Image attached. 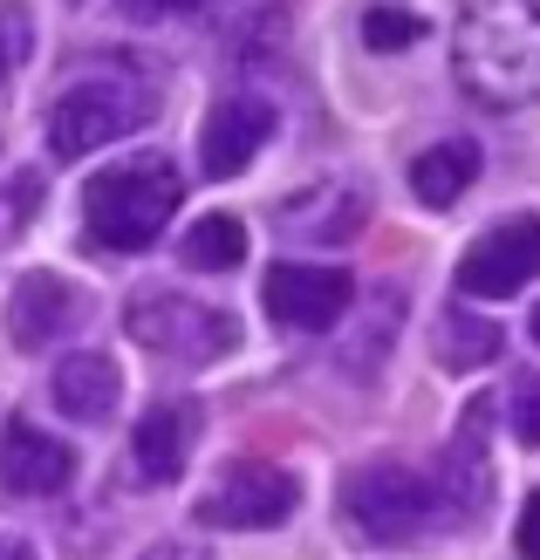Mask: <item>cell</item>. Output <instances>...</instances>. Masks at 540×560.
I'll use <instances>...</instances> for the list:
<instances>
[{"label": "cell", "mask_w": 540, "mask_h": 560, "mask_svg": "<svg viewBox=\"0 0 540 560\" xmlns=\"http://www.w3.org/2000/svg\"><path fill=\"white\" fill-rule=\"evenodd\" d=\"M267 315L280 328H295V335H322L349 315V301H356V280L343 267H315V260H280L267 267Z\"/></svg>", "instance_id": "52a82bcc"}, {"label": "cell", "mask_w": 540, "mask_h": 560, "mask_svg": "<svg viewBox=\"0 0 540 560\" xmlns=\"http://www.w3.org/2000/svg\"><path fill=\"white\" fill-rule=\"evenodd\" d=\"M486 424H493V404L479 397L466 410L459 438L445 444V465H438V506L459 520V526H479V513L493 506V458H486Z\"/></svg>", "instance_id": "8fae6325"}, {"label": "cell", "mask_w": 540, "mask_h": 560, "mask_svg": "<svg viewBox=\"0 0 540 560\" xmlns=\"http://www.w3.org/2000/svg\"><path fill=\"white\" fill-rule=\"evenodd\" d=\"M514 547H520V560H540V492H527V513H520Z\"/></svg>", "instance_id": "603a6c76"}, {"label": "cell", "mask_w": 540, "mask_h": 560, "mask_svg": "<svg viewBox=\"0 0 540 560\" xmlns=\"http://www.w3.org/2000/svg\"><path fill=\"white\" fill-rule=\"evenodd\" d=\"M417 42H424V14H411V8H390V0H377V8L363 14V48L397 55V48H417Z\"/></svg>", "instance_id": "d6986e66"}, {"label": "cell", "mask_w": 540, "mask_h": 560, "mask_svg": "<svg viewBox=\"0 0 540 560\" xmlns=\"http://www.w3.org/2000/svg\"><path fill=\"white\" fill-rule=\"evenodd\" d=\"M274 137V103L253 96V90H233L226 103H212L206 130H198V172L206 178H240L253 158L267 151Z\"/></svg>", "instance_id": "30bf717a"}, {"label": "cell", "mask_w": 540, "mask_h": 560, "mask_svg": "<svg viewBox=\"0 0 540 560\" xmlns=\"http://www.w3.org/2000/svg\"><path fill=\"white\" fill-rule=\"evenodd\" d=\"M27 48H35V27H27V8L21 0H0V82L21 75Z\"/></svg>", "instance_id": "44dd1931"}, {"label": "cell", "mask_w": 540, "mask_h": 560, "mask_svg": "<svg viewBox=\"0 0 540 560\" xmlns=\"http://www.w3.org/2000/svg\"><path fill=\"white\" fill-rule=\"evenodd\" d=\"M82 315H90L82 288H76V280H62V273H48V267L21 273L14 288H8V342H14L21 355L55 349V342H62V335H69Z\"/></svg>", "instance_id": "9c48e42d"}, {"label": "cell", "mask_w": 540, "mask_h": 560, "mask_svg": "<svg viewBox=\"0 0 540 560\" xmlns=\"http://www.w3.org/2000/svg\"><path fill=\"white\" fill-rule=\"evenodd\" d=\"M212 8H219V0H117V14L130 27H172V21H198Z\"/></svg>", "instance_id": "ffe728a7"}, {"label": "cell", "mask_w": 540, "mask_h": 560, "mask_svg": "<svg viewBox=\"0 0 540 560\" xmlns=\"http://www.w3.org/2000/svg\"><path fill=\"white\" fill-rule=\"evenodd\" d=\"M124 328L137 349H151L158 362H179V370H206V362L240 349V322L226 307L172 294V288H137L124 301Z\"/></svg>", "instance_id": "277c9868"}, {"label": "cell", "mask_w": 540, "mask_h": 560, "mask_svg": "<svg viewBox=\"0 0 540 560\" xmlns=\"http://www.w3.org/2000/svg\"><path fill=\"white\" fill-rule=\"evenodd\" d=\"M76 479V452L55 431L27 424V417H8L0 431V492L8 499H55Z\"/></svg>", "instance_id": "7c38bea8"}, {"label": "cell", "mask_w": 540, "mask_h": 560, "mask_svg": "<svg viewBox=\"0 0 540 560\" xmlns=\"http://www.w3.org/2000/svg\"><path fill=\"white\" fill-rule=\"evenodd\" d=\"M540 273V219H499L493 233L472 240V254L459 260V294L472 301H506Z\"/></svg>", "instance_id": "ba28073f"}, {"label": "cell", "mask_w": 540, "mask_h": 560, "mask_svg": "<svg viewBox=\"0 0 540 560\" xmlns=\"http://www.w3.org/2000/svg\"><path fill=\"white\" fill-rule=\"evenodd\" d=\"M151 117H158V90L145 75H130V69L82 75V82H69V90L48 103V158L76 164V158L117 144V137H130V130H145Z\"/></svg>", "instance_id": "3957f363"}, {"label": "cell", "mask_w": 540, "mask_h": 560, "mask_svg": "<svg viewBox=\"0 0 540 560\" xmlns=\"http://www.w3.org/2000/svg\"><path fill=\"white\" fill-rule=\"evenodd\" d=\"M432 342H438L445 370H486V362L499 355V328L486 315H472V307H445L438 328H432Z\"/></svg>", "instance_id": "ac0fdd59"}, {"label": "cell", "mask_w": 540, "mask_h": 560, "mask_svg": "<svg viewBox=\"0 0 540 560\" xmlns=\"http://www.w3.org/2000/svg\"><path fill=\"white\" fill-rule=\"evenodd\" d=\"M472 178H479V144H472V137H445V144L411 158V199L432 206V212L459 206Z\"/></svg>", "instance_id": "2e32d148"}, {"label": "cell", "mask_w": 540, "mask_h": 560, "mask_svg": "<svg viewBox=\"0 0 540 560\" xmlns=\"http://www.w3.org/2000/svg\"><path fill=\"white\" fill-rule=\"evenodd\" d=\"M198 444V404H151L130 431V479L137 486H172Z\"/></svg>", "instance_id": "4fadbf2b"}, {"label": "cell", "mask_w": 540, "mask_h": 560, "mask_svg": "<svg viewBox=\"0 0 540 560\" xmlns=\"http://www.w3.org/2000/svg\"><path fill=\"white\" fill-rule=\"evenodd\" d=\"M240 260H246V226L233 212L192 219L185 240H179V267H192V273H233Z\"/></svg>", "instance_id": "e0dca14e"}, {"label": "cell", "mask_w": 540, "mask_h": 560, "mask_svg": "<svg viewBox=\"0 0 540 560\" xmlns=\"http://www.w3.org/2000/svg\"><path fill=\"white\" fill-rule=\"evenodd\" d=\"M48 397L62 417H76V424H110V410H117L124 397V370H117V355H103V349H76L55 362V376H48Z\"/></svg>", "instance_id": "9a60e30c"}, {"label": "cell", "mask_w": 540, "mask_h": 560, "mask_svg": "<svg viewBox=\"0 0 540 560\" xmlns=\"http://www.w3.org/2000/svg\"><path fill=\"white\" fill-rule=\"evenodd\" d=\"M514 438L520 444H540V376L514 389Z\"/></svg>", "instance_id": "7402d4cb"}, {"label": "cell", "mask_w": 540, "mask_h": 560, "mask_svg": "<svg viewBox=\"0 0 540 560\" xmlns=\"http://www.w3.org/2000/svg\"><path fill=\"white\" fill-rule=\"evenodd\" d=\"M432 513H438L432 479L411 471V465H397V458H369V465H356L343 479V526L356 540H369V547L417 540L424 526H432Z\"/></svg>", "instance_id": "5b68a950"}, {"label": "cell", "mask_w": 540, "mask_h": 560, "mask_svg": "<svg viewBox=\"0 0 540 560\" xmlns=\"http://www.w3.org/2000/svg\"><path fill=\"white\" fill-rule=\"evenodd\" d=\"M451 75L486 109L540 103V8L533 0H466L451 27Z\"/></svg>", "instance_id": "6da1fadb"}, {"label": "cell", "mask_w": 540, "mask_h": 560, "mask_svg": "<svg viewBox=\"0 0 540 560\" xmlns=\"http://www.w3.org/2000/svg\"><path fill=\"white\" fill-rule=\"evenodd\" d=\"M0 560H35V547L14 540V534H0Z\"/></svg>", "instance_id": "d4e9b609"}, {"label": "cell", "mask_w": 540, "mask_h": 560, "mask_svg": "<svg viewBox=\"0 0 540 560\" xmlns=\"http://www.w3.org/2000/svg\"><path fill=\"white\" fill-rule=\"evenodd\" d=\"M295 506H301L295 471H280L267 458H233L206 492H198V520L226 526V534H267V526H288Z\"/></svg>", "instance_id": "8992f818"}, {"label": "cell", "mask_w": 540, "mask_h": 560, "mask_svg": "<svg viewBox=\"0 0 540 560\" xmlns=\"http://www.w3.org/2000/svg\"><path fill=\"white\" fill-rule=\"evenodd\" d=\"M274 219H280V233H288V240L343 246V240L363 233V219H369V191H363V185H308V191H295V199H280Z\"/></svg>", "instance_id": "5bb4252c"}, {"label": "cell", "mask_w": 540, "mask_h": 560, "mask_svg": "<svg viewBox=\"0 0 540 560\" xmlns=\"http://www.w3.org/2000/svg\"><path fill=\"white\" fill-rule=\"evenodd\" d=\"M533 342H540V307H533Z\"/></svg>", "instance_id": "484cf974"}, {"label": "cell", "mask_w": 540, "mask_h": 560, "mask_svg": "<svg viewBox=\"0 0 540 560\" xmlns=\"http://www.w3.org/2000/svg\"><path fill=\"white\" fill-rule=\"evenodd\" d=\"M145 560H212V553L198 547V540H158V547H151Z\"/></svg>", "instance_id": "cb8c5ba5"}, {"label": "cell", "mask_w": 540, "mask_h": 560, "mask_svg": "<svg viewBox=\"0 0 540 560\" xmlns=\"http://www.w3.org/2000/svg\"><path fill=\"white\" fill-rule=\"evenodd\" d=\"M185 206V178L172 158L137 151L124 164H110L82 185V233H90L103 254H145L164 240L172 212Z\"/></svg>", "instance_id": "7a4b0ae2"}]
</instances>
